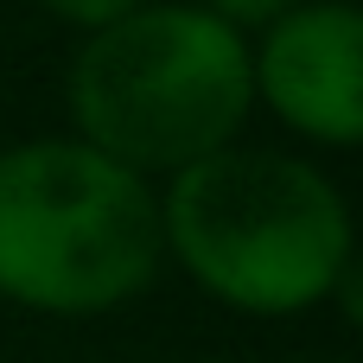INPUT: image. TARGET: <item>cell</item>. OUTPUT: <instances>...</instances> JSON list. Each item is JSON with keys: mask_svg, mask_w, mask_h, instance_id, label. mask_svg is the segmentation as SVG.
I'll list each match as a JSON object with an SVG mask.
<instances>
[{"mask_svg": "<svg viewBox=\"0 0 363 363\" xmlns=\"http://www.w3.org/2000/svg\"><path fill=\"white\" fill-rule=\"evenodd\" d=\"M166 268L160 185L77 134L0 147V300L45 319H96Z\"/></svg>", "mask_w": 363, "mask_h": 363, "instance_id": "obj_3", "label": "cell"}, {"mask_svg": "<svg viewBox=\"0 0 363 363\" xmlns=\"http://www.w3.org/2000/svg\"><path fill=\"white\" fill-rule=\"evenodd\" d=\"M198 363H217V357H198Z\"/></svg>", "mask_w": 363, "mask_h": 363, "instance_id": "obj_7", "label": "cell"}, {"mask_svg": "<svg viewBox=\"0 0 363 363\" xmlns=\"http://www.w3.org/2000/svg\"><path fill=\"white\" fill-rule=\"evenodd\" d=\"M255 108L287 134L351 153L363 140V13L351 0H306L249 38Z\"/></svg>", "mask_w": 363, "mask_h": 363, "instance_id": "obj_4", "label": "cell"}, {"mask_svg": "<svg viewBox=\"0 0 363 363\" xmlns=\"http://www.w3.org/2000/svg\"><path fill=\"white\" fill-rule=\"evenodd\" d=\"M51 19H64V26H77V32H102L108 19H121V13H134L140 0H38Z\"/></svg>", "mask_w": 363, "mask_h": 363, "instance_id": "obj_6", "label": "cell"}, {"mask_svg": "<svg viewBox=\"0 0 363 363\" xmlns=\"http://www.w3.org/2000/svg\"><path fill=\"white\" fill-rule=\"evenodd\" d=\"M166 262L242 319L357 306V230L338 179L300 153L223 147L160 185Z\"/></svg>", "mask_w": 363, "mask_h": 363, "instance_id": "obj_1", "label": "cell"}, {"mask_svg": "<svg viewBox=\"0 0 363 363\" xmlns=\"http://www.w3.org/2000/svg\"><path fill=\"white\" fill-rule=\"evenodd\" d=\"M204 13H217L230 32H242V38H255L262 26H274V19H287L294 6H306V0H198Z\"/></svg>", "mask_w": 363, "mask_h": 363, "instance_id": "obj_5", "label": "cell"}, {"mask_svg": "<svg viewBox=\"0 0 363 363\" xmlns=\"http://www.w3.org/2000/svg\"><path fill=\"white\" fill-rule=\"evenodd\" d=\"M64 108L83 147L166 185L242 140L255 115L249 38L198 0H140L102 32H83Z\"/></svg>", "mask_w": 363, "mask_h": 363, "instance_id": "obj_2", "label": "cell"}]
</instances>
